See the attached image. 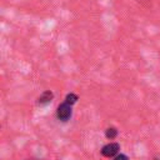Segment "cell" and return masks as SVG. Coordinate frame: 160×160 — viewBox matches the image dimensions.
Here are the masks:
<instances>
[{
	"mask_svg": "<svg viewBox=\"0 0 160 160\" xmlns=\"http://www.w3.org/2000/svg\"><path fill=\"white\" fill-rule=\"evenodd\" d=\"M56 115L59 118V120L61 121H68L71 116V105L68 104V102H62L59 105L58 108V111H56Z\"/></svg>",
	"mask_w": 160,
	"mask_h": 160,
	"instance_id": "obj_1",
	"label": "cell"
},
{
	"mask_svg": "<svg viewBox=\"0 0 160 160\" xmlns=\"http://www.w3.org/2000/svg\"><path fill=\"white\" fill-rule=\"evenodd\" d=\"M76 100H78V95H75L74 92L68 94V95H66V98H65V102H68V104H70V105L75 104V102H76Z\"/></svg>",
	"mask_w": 160,
	"mask_h": 160,
	"instance_id": "obj_5",
	"label": "cell"
},
{
	"mask_svg": "<svg viewBox=\"0 0 160 160\" xmlns=\"http://www.w3.org/2000/svg\"><path fill=\"white\" fill-rule=\"evenodd\" d=\"M120 150V145L118 142H110L108 145H105L102 149H101V154L106 158H111L114 155L118 154V151Z\"/></svg>",
	"mask_w": 160,
	"mask_h": 160,
	"instance_id": "obj_2",
	"label": "cell"
},
{
	"mask_svg": "<svg viewBox=\"0 0 160 160\" xmlns=\"http://www.w3.org/2000/svg\"><path fill=\"white\" fill-rule=\"evenodd\" d=\"M105 135H106L108 139H115L116 135H118V130L115 128H109V129H106Z\"/></svg>",
	"mask_w": 160,
	"mask_h": 160,
	"instance_id": "obj_4",
	"label": "cell"
},
{
	"mask_svg": "<svg viewBox=\"0 0 160 160\" xmlns=\"http://www.w3.org/2000/svg\"><path fill=\"white\" fill-rule=\"evenodd\" d=\"M52 98H54V94H52L51 91H44V92L39 96L38 104H39V105H45V104L50 102V101L52 100Z\"/></svg>",
	"mask_w": 160,
	"mask_h": 160,
	"instance_id": "obj_3",
	"label": "cell"
},
{
	"mask_svg": "<svg viewBox=\"0 0 160 160\" xmlns=\"http://www.w3.org/2000/svg\"><path fill=\"white\" fill-rule=\"evenodd\" d=\"M114 160H129V158L126 155H124V154H120V155H116L114 158Z\"/></svg>",
	"mask_w": 160,
	"mask_h": 160,
	"instance_id": "obj_6",
	"label": "cell"
}]
</instances>
